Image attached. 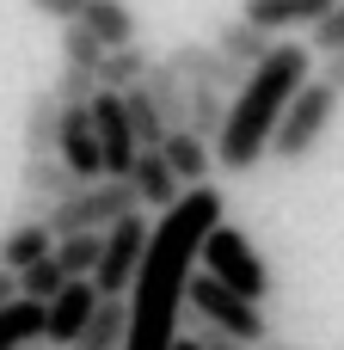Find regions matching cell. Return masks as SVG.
I'll use <instances>...</instances> for the list:
<instances>
[{
  "label": "cell",
  "mask_w": 344,
  "mask_h": 350,
  "mask_svg": "<svg viewBox=\"0 0 344 350\" xmlns=\"http://www.w3.org/2000/svg\"><path fill=\"white\" fill-rule=\"evenodd\" d=\"M55 252V228L43 221V215H18L12 228H6V240H0V265L6 271H25V265H37V258H49Z\"/></svg>",
  "instance_id": "cell-16"
},
{
  "label": "cell",
  "mask_w": 344,
  "mask_h": 350,
  "mask_svg": "<svg viewBox=\"0 0 344 350\" xmlns=\"http://www.w3.org/2000/svg\"><path fill=\"white\" fill-rule=\"evenodd\" d=\"M148 49L142 43H123V49H105V62H98V86H111V92H123V86H135L142 74H148Z\"/></svg>",
  "instance_id": "cell-25"
},
{
  "label": "cell",
  "mask_w": 344,
  "mask_h": 350,
  "mask_svg": "<svg viewBox=\"0 0 344 350\" xmlns=\"http://www.w3.org/2000/svg\"><path fill=\"white\" fill-rule=\"evenodd\" d=\"M259 350H308V345H283V338H265Z\"/></svg>",
  "instance_id": "cell-35"
},
{
  "label": "cell",
  "mask_w": 344,
  "mask_h": 350,
  "mask_svg": "<svg viewBox=\"0 0 344 350\" xmlns=\"http://www.w3.org/2000/svg\"><path fill=\"white\" fill-rule=\"evenodd\" d=\"M185 308H191L197 320H209V326H222V332L246 338L252 350H259L265 338H271V326H265V308H259L252 295L228 289L222 277H209L203 265H197V277H191V295H185Z\"/></svg>",
  "instance_id": "cell-4"
},
{
  "label": "cell",
  "mask_w": 344,
  "mask_h": 350,
  "mask_svg": "<svg viewBox=\"0 0 344 350\" xmlns=\"http://www.w3.org/2000/svg\"><path fill=\"white\" fill-rule=\"evenodd\" d=\"M55 154L80 172V185L105 178V148H98V123H92V105H62V142Z\"/></svg>",
  "instance_id": "cell-9"
},
{
  "label": "cell",
  "mask_w": 344,
  "mask_h": 350,
  "mask_svg": "<svg viewBox=\"0 0 344 350\" xmlns=\"http://www.w3.org/2000/svg\"><path fill=\"white\" fill-rule=\"evenodd\" d=\"M129 209H142V191H135V178H92V185H80L68 203H49V228H55V240L62 234H105L111 221H123Z\"/></svg>",
  "instance_id": "cell-3"
},
{
  "label": "cell",
  "mask_w": 344,
  "mask_h": 350,
  "mask_svg": "<svg viewBox=\"0 0 344 350\" xmlns=\"http://www.w3.org/2000/svg\"><path fill=\"white\" fill-rule=\"evenodd\" d=\"M18 295H25V289H18V271H6V265H0V308H12Z\"/></svg>",
  "instance_id": "cell-34"
},
{
  "label": "cell",
  "mask_w": 344,
  "mask_h": 350,
  "mask_svg": "<svg viewBox=\"0 0 344 350\" xmlns=\"http://www.w3.org/2000/svg\"><path fill=\"white\" fill-rule=\"evenodd\" d=\"M332 6H339V0H246L240 12H246L252 25H265L271 37H283V31H314Z\"/></svg>",
  "instance_id": "cell-12"
},
{
  "label": "cell",
  "mask_w": 344,
  "mask_h": 350,
  "mask_svg": "<svg viewBox=\"0 0 344 350\" xmlns=\"http://www.w3.org/2000/svg\"><path fill=\"white\" fill-rule=\"evenodd\" d=\"M228 215V197L215 185H191L172 209H160L154 221V240H148V258L135 271V289H129V345L123 350H172L185 332V295H191V277L203 265V240L209 228H222Z\"/></svg>",
  "instance_id": "cell-1"
},
{
  "label": "cell",
  "mask_w": 344,
  "mask_h": 350,
  "mask_svg": "<svg viewBox=\"0 0 344 350\" xmlns=\"http://www.w3.org/2000/svg\"><path fill=\"white\" fill-rule=\"evenodd\" d=\"M31 12H43V18H55V25H68V18H80L86 12V0H25Z\"/></svg>",
  "instance_id": "cell-32"
},
{
  "label": "cell",
  "mask_w": 344,
  "mask_h": 350,
  "mask_svg": "<svg viewBox=\"0 0 344 350\" xmlns=\"http://www.w3.org/2000/svg\"><path fill=\"white\" fill-rule=\"evenodd\" d=\"M55 98H62V105H92V98H98V74L62 62V74H55Z\"/></svg>",
  "instance_id": "cell-29"
},
{
  "label": "cell",
  "mask_w": 344,
  "mask_h": 350,
  "mask_svg": "<svg viewBox=\"0 0 344 350\" xmlns=\"http://www.w3.org/2000/svg\"><path fill=\"white\" fill-rule=\"evenodd\" d=\"M92 123H98V148H105V178H129L135 160H142V135H135V123H129V111H123V92L98 86Z\"/></svg>",
  "instance_id": "cell-8"
},
{
  "label": "cell",
  "mask_w": 344,
  "mask_h": 350,
  "mask_svg": "<svg viewBox=\"0 0 344 350\" xmlns=\"http://www.w3.org/2000/svg\"><path fill=\"white\" fill-rule=\"evenodd\" d=\"M98 258H105V234H62L55 240V265L68 277H98Z\"/></svg>",
  "instance_id": "cell-26"
},
{
  "label": "cell",
  "mask_w": 344,
  "mask_h": 350,
  "mask_svg": "<svg viewBox=\"0 0 344 350\" xmlns=\"http://www.w3.org/2000/svg\"><path fill=\"white\" fill-rule=\"evenodd\" d=\"M185 332H191V338H197L203 350H252L246 338H234V332H222V326H209V320H197V314L185 320Z\"/></svg>",
  "instance_id": "cell-30"
},
{
  "label": "cell",
  "mask_w": 344,
  "mask_h": 350,
  "mask_svg": "<svg viewBox=\"0 0 344 350\" xmlns=\"http://www.w3.org/2000/svg\"><path fill=\"white\" fill-rule=\"evenodd\" d=\"M320 80H326V86H339V92H344V49H332V55L320 62Z\"/></svg>",
  "instance_id": "cell-33"
},
{
  "label": "cell",
  "mask_w": 344,
  "mask_h": 350,
  "mask_svg": "<svg viewBox=\"0 0 344 350\" xmlns=\"http://www.w3.org/2000/svg\"><path fill=\"white\" fill-rule=\"evenodd\" d=\"M308 68H314V49L295 43V37H277V49L246 74V86L228 105V129L215 142V166L222 172H252L271 154V135H277L289 98L308 86Z\"/></svg>",
  "instance_id": "cell-2"
},
{
  "label": "cell",
  "mask_w": 344,
  "mask_h": 350,
  "mask_svg": "<svg viewBox=\"0 0 344 350\" xmlns=\"http://www.w3.org/2000/svg\"><path fill=\"white\" fill-rule=\"evenodd\" d=\"M43 332H49V301L18 295L12 308H0V350H25V345H37Z\"/></svg>",
  "instance_id": "cell-21"
},
{
  "label": "cell",
  "mask_w": 344,
  "mask_h": 350,
  "mask_svg": "<svg viewBox=\"0 0 344 350\" xmlns=\"http://www.w3.org/2000/svg\"><path fill=\"white\" fill-rule=\"evenodd\" d=\"M18 289H25L31 301H55V295L68 289V271H62V265H55V252H49V258H37V265H25V271H18Z\"/></svg>",
  "instance_id": "cell-28"
},
{
  "label": "cell",
  "mask_w": 344,
  "mask_h": 350,
  "mask_svg": "<svg viewBox=\"0 0 344 350\" xmlns=\"http://www.w3.org/2000/svg\"><path fill=\"white\" fill-rule=\"evenodd\" d=\"M339 86H326V80H308L295 98H289V111H283V123H277V135H271V154L277 160H302V154H314L320 148V135L332 129V117H339Z\"/></svg>",
  "instance_id": "cell-5"
},
{
  "label": "cell",
  "mask_w": 344,
  "mask_h": 350,
  "mask_svg": "<svg viewBox=\"0 0 344 350\" xmlns=\"http://www.w3.org/2000/svg\"><path fill=\"white\" fill-rule=\"evenodd\" d=\"M172 350H203V345H197V338H191V332H178V345H172Z\"/></svg>",
  "instance_id": "cell-36"
},
{
  "label": "cell",
  "mask_w": 344,
  "mask_h": 350,
  "mask_svg": "<svg viewBox=\"0 0 344 350\" xmlns=\"http://www.w3.org/2000/svg\"><path fill=\"white\" fill-rule=\"evenodd\" d=\"M172 62H178V74H185L191 86H222V92H240V86H246V68L228 62L222 43H178Z\"/></svg>",
  "instance_id": "cell-11"
},
{
  "label": "cell",
  "mask_w": 344,
  "mask_h": 350,
  "mask_svg": "<svg viewBox=\"0 0 344 350\" xmlns=\"http://www.w3.org/2000/svg\"><path fill=\"white\" fill-rule=\"evenodd\" d=\"M98 301H105V295H98L92 277H68V289L49 301V332H43V338L55 350H74V338L86 332V320L98 314Z\"/></svg>",
  "instance_id": "cell-10"
},
{
  "label": "cell",
  "mask_w": 344,
  "mask_h": 350,
  "mask_svg": "<svg viewBox=\"0 0 344 350\" xmlns=\"http://www.w3.org/2000/svg\"><path fill=\"white\" fill-rule=\"evenodd\" d=\"M148 240H154V221H148V209H129L123 221H111L105 228V258H98V295H129L135 289V271H142V258H148Z\"/></svg>",
  "instance_id": "cell-7"
},
{
  "label": "cell",
  "mask_w": 344,
  "mask_h": 350,
  "mask_svg": "<svg viewBox=\"0 0 344 350\" xmlns=\"http://www.w3.org/2000/svg\"><path fill=\"white\" fill-rule=\"evenodd\" d=\"M135 191H142V209H172L178 197H185V178L172 172V160L160 154V148H142V160H135Z\"/></svg>",
  "instance_id": "cell-15"
},
{
  "label": "cell",
  "mask_w": 344,
  "mask_h": 350,
  "mask_svg": "<svg viewBox=\"0 0 344 350\" xmlns=\"http://www.w3.org/2000/svg\"><path fill=\"white\" fill-rule=\"evenodd\" d=\"M142 80H148V92H154L160 117H166V123L178 129V123H185V105H191V80L178 74V62H172V55H154Z\"/></svg>",
  "instance_id": "cell-19"
},
{
  "label": "cell",
  "mask_w": 344,
  "mask_h": 350,
  "mask_svg": "<svg viewBox=\"0 0 344 350\" xmlns=\"http://www.w3.org/2000/svg\"><path fill=\"white\" fill-rule=\"evenodd\" d=\"M25 191L18 197H43V203H68L74 191H80V172L62 160V154H49V160H25V178H18Z\"/></svg>",
  "instance_id": "cell-20"
},
{
  "label": "cell",
  "mask_w": 344,
  "mask_h": 350,
  "mask_svg": "<svg viewBox=\"0 0 344 350\" xmlns=\"http://www.w3.org/2000/svg\"><path fill=\"white\" fill-rule=\"evenodd\" d=\"M123 111H129V123H135V135H142V148H160V142L172 135V123L160 117V105H154V92H148V80H135V86H123Z\"/></svg>",
  "instance_id": "cell-24"
},
{
  "label": "cell",
  "mask_w": 344,
  "mask_h": 350,
  "mask_svg": "<svg viewBox=\"0 0 344 350\" xmlns=\"http://www.w3.org/2000/svg\"><path fill=\"white\" fill-rule=\"evenodd\" d=\"M308 37H314V49H320V55L344 49V0L332 6V12H326V18H320V25H314V31H308Z\"/></svg>",
  "instance_id": "cell-31"
},
{
  "label": "cell",
  "mask_w": 344,
  "mask_h": 350,
  "mask_svg": "<svg viewBox=\"0 0 344 350\" xmlns=\"http://www.w3.org/2000/svg\"><path fill=\"white\" fill-rule=\"evenodd\" d=\"M160 154L172 160V172L185 178V191H191V185H209V172H215V142H203V135L185 129V123L160 142Z\"/></svg>",
  "instance_id": "cell-14"
},
{
  "label": "cell",
  "mask_w": 344,
  "mask_h": 350,
  "mask_svg": "<svg viewBox=\"0 0 344 350\" xmlns=\"http://www.w3.org/2000/svg\"><path fill=\"white\" fill-rule=\"evenodd\" d=\"M215 43H222V55H228V62H240L246 74H252V68H259V62L277 49V37H271L265 25H252L246 12H240V18H228V25L215 31Z\"/></svg>",
  "instance_id": "cell-18"
},
{
  "label": "cell",
  "mask_w": 344,
  "mask_h": 350,
  "mask_svg": "<svg viewBox=\"0 0 344 350\" xmlns=\"http://www.w3.org/2000/svg\"><path fill=\"white\" fill-rule=\"evenodd\" d=\"M80 18L98 31V43H105V49H123V43H135V31H142L129 0H86V12H80Z\"/></svg>",
  "instance_id": "cell-22"
},
{
  "label": "cell",
  "mask_w": 344,
  "mask_h": 350,
  "mask_svg": "<svg viewBox=\"0 0 344 350\" xmlns=\"http://www.w3.org/2000/svg\"><path fill=\"white\" fill-rule=\"evenodd\" d=\"M129 345V295H105L98 314L86 320V332L74 338V350H123Z\"/></svg>",
  "instance_id": "cell-17"
},
{
  "label": "cell",
  "mask_w": 344,
  "mask_h": 350,
  "mask_svg": "<svg viewBox=\"0 0 344 350\" xmlns=\"http://www.w3.org/2000/svg\"><path fill=\"white\" fill-rule=\"evenodd\" d=\"M228 105H234V92H222V86H191L185 129H197L203 142H222V129H228Z\"/></svg>",
  "instance_id": "cell-23"
},
{
  "label": "cell",
  "mask_w": 344,
  "mask_h": 350,
  "mask_svg": "<svg viewBox=\"0 0 344 350\" xmlns=\"http://www.w3.org/2000/svg\"><path fill=\"white\" fill-rule=\"evenodd\" d=\"M62 62H68V68H92V74H98L105 43H98V31H92L86 18H68V25H62Z\"/></svg>",
  "instance_id": "cell-27"
},
{
  "label": "cell",
  "mask_w": 344,
  "mask_h": 350,
  "mask_svg": "<svg viewBox=\"0 0 344 350\" xmlns=\"http://www.w3.org/2000/svg\"><path fill=\"white\" fill-rule=\"evenodd\" d=\"M55 142H62V98L55 86H43L25 98V160H49Z\"/></svg>",
  "instance_id": "cell-13"
},
{
  "label": "cell",
  "mask_w": 344,
  "mask_h": 350,
  "mask_svg": "<svg viewBox=\"0 0 344 350\" xmlns=\"http://www.w3.org/2000/svg\"><path fill=\"white\" fill-rule=\"evenodd\" d=\"M203 271L209 277H222L228 289H240V295H252V301H265L271 295V265L259 258V246L240 234V228H209V240H203Z\"/></svg>",
  "instance_id": "cell-6"
}]
</instances>
